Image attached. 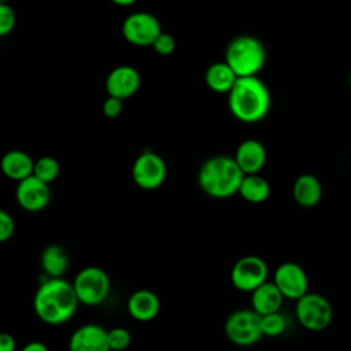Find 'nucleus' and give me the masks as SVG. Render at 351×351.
I'll return each instance as SVG.
<instances>
[{
	"instance_id": "nucleus-1",
	"label": "nucleus",
	"mask_w": 351,
	"mask_h": 351,
	"mask_svg": "<svg viewBox=\"0 0 351 351\" xmlns=\"http://www.w3.org/2000/svg\"><path fill=\"white\" fill-rule=\"evenodd\" d=\"M78 304L73 284L63 277H48L33 296L34 313L47 325H62L70 321Z\"/></svg>"
},
{
	"instance_id": "nucleus-2",
	"label": "nucleus",
	"mask_w": 351,
	"mask_h": 351,
	"mask_svg": "<svg viewBox=\"0 0 351 351\" xmlns=\"http://www.w3.org/2000/svg\"><path fill=\"white\" fill-rule=\"evenodd\" d=\"M226 95L230 114L244 123L262 121L271 107L270 90L258 75L237 77Z\"/></svg>"
},
{
	"instance_id": "nucleus-3",
	"label": "nucleus",
	"mask_w": 351,
	"mask_h": 351,
	"mask_svg": "<svg viewBox=\"0 0 351 351\" xmlns=\"http://www.w3.org/2000/svg\"><path fill=\"white\" fill-rule=\"evenodd\" d=\"M243 177L244 174L233 156L214 155L200 166L197 184L207 196L228 199L237 193Z\"/></svg>"
},
{
	"instance_id": "nucleus-4",
	"label": "nucleus",
	"mask_w": 351,
	"mask_h": 351,
	"mask_svg": "<svg viewBox=\"0 0 351 351\" xmlns=\"http://www.w3.org/2000/svg\"><path fill=\"white\" fill-rule=\"evenodd\" d=\"M223 60L237 77L256 75L266 63V49L256 37L241 34L228 43Z\"/></svg>"
},
{
	"instance_id": "nucleus-5",
	"label": "nucleus",
	"mask_w": 351,
	"mask_h": 351,
	"mask_svg": "<svg viewBox=\"0 0 351 351\" xmlns=\"http://www.w3.org/2000/svg\"><path fill=\"white\" fill-rule=\"evenodd\" d=\"M80 304L99 306L103 303L111 288V281L104 269L99 266L82 267L71 281Z\"/></svg>"
},
{
	"instance_id": "nucleus-6",
	"label": "nucleus",
	"mask_w": 351,
	"mask_h": 351,
	"mask_svg": "<svg viewBox=\"0 0 351 351\" xmlns=\"http://www.w3.org/2000/svg\"><path fill=\"white\" fill-rule=\"evenodd\" d=\"M295 302L296 318L304 329L311 332H321L332 324L333 307L324 295L317 292H307Z\"/></svg>"
},
{
	"instance_id": "nucleus-7",
	"label": "nucleus",
	"mask_w": 351,
	"mask_h": 351,
	"mask_svg": "<svg viewBox=\"0 0 351 351\" xmlns=\"http://www.w3.org/2000/svg\"><path fill=\"white\" fill-rule=\"evenodd\" d=\"M228 340L239 347H250L258 343L263 335L261 315L252 308H239L230 313L223 325Z\"/></svg>"
},
{
	"instance_id": "nucleus-8",
	"label": "nucleus",
	"mask_w": 351,
	"mask_h": 351,
	"mask_svg": "<svg viewBox=\"0 0 351 351\" xmlns=\"http://www.w3.org/2000/svg\"><path fill=\"white\" fill-rule=\"evenodd\" d=\"M167 177L165 159L154 151H143L132 165V178L144 191H154L163 185Z\"/></svg>"
},
{
	"instance_id": "nucleus-9",
	"label": "nucleus",
	"mask_w": 351,
	"mask_h": 351,
	"mask_svg": "<svg viewBox=\"0 0 351 351\" xmlns=\"http://www.w3.org/2000/svg\"><path fill=\"white\" fill-rule=\"evenodd\" d=\"M269 277L266 261L258 255H244L239 258L230 269V282L241 292H251Z\"/></svg>"
},
{
	"instance_id": "nucleus-10",
	"label": "nucleus",
	"mask_w": 351,
	"mask_h": 351,
	"mask_svg": "<svg viewBox=\"0 0 351 351\" xmlns=\"http://www.w3.org/2000/svg\"><path fill=\"white\" fill-rule=\"evenodd\" d=\"M160 32L159 19L147 11L132 12L122 23L123 38L134 47H151Z\"/></svg>"
},
{
	"instance_id": "nucleus-11",
	"label": "nucleus",
	"mask_w": 351,
	"mask_h": 351,
	"mask_svg": "<svg viewBox=\"0 0 351 351\" xmlns=\"http://www.w3.org/2000/svg\"><path fill=\"white\" fill-rule=\"evenodd\" d=\"M273 284L284 299L298 300L308 292V277L306 270L296 262H282L273 273Z\"/></svg>"
},
{
	"instance_id": "nucleus-12",
	"label": "nucleus",
	"mask_w": 351,
	"mask_h": 351,
	"mask_svg": "<svg viewBox=\"0 0 351 351\" xmlns=\"http://www.w3.org/2000/svg\"><path fill=\"white\" fill-rule=\"evenodd\" d=\"M15 199L21 208L27 213H38L44 210L51 200L49 184L36 178L33 174L18 181Z\"/></svg>"
},
{
	"instance_id": "nucleus-13",
	"label": "nucleus",
	"mask_w": 351,
	"mask_h": 351,
	"mask_svg": "<svg viewBox=\"0 0 351 351\" xmlns=\"http://www.w3.org/2000/svg\"><path fill=\"white\" fill-rule=\"evenodd\" d=\"M141 85V77L136 67L121 64L114 67L106 78V92L108 96L126 100L132 97Z\"/></svg>"
},
{
	"instance_id": "nucleus-14",
	"label": "nucleus",
	"mask_w": 351,
	"mask_h": 351,
	"mask_svg": "<svg viewBox=\"0 0 351 351\" xmlns=\"http://www.w3.org/2000/svg\"><path fill=\"white\" fill-rule=\"evenodd\" d=\"M69 351H111L107 329L95 322L78 326L70 336Z\"/></svg>"
},
{
	"instance_id": "nucleus-15",
	"label": "nucleus",
	"mask_w": 351,
	"mask_h": 351,
	"mask_svg": "<svg viewBox=\"0 0 351 351\" xmlns=\"http://www.w3.org/2000/svg\"><path fill=\"white\" fill-rule=\"evenodd\" d=\"M233 158L243 174H258L266 165L267 152L259 140L247 138L237 145Z\"/></svg>"
},
{
	"instance_id": "nucleus-16",
	"label": "nucleus",
	"mask_w": 351,
	"mask_h": 351,
	"mask_svg": "<svg viewBox=\"0 0 351 351\" xmlns=\"http://www.w3.org/2000/svg\"><path fill=\"white\" fill-rule=\"evenodd\" d=\"M126 308L133 319L148 322L158 317L160 311V300L151 289H137L129 296Z\"/></svg>"
},
{
	"instance_id": "nucleus-17",
	"label": "nucleus",
	"mask_w": 351,
	"mask_h": 351,
	"mask_svg": "<svg viewBox=\"0 0 351 351\" xmlns=\"http://www.w3.org/2000/svg\"><path fill=\"white\" fill-rule=\"evenodd\" d=\"M251 293V308L259 315H266L270 313L280 311L284 296L273 281L266 280L259 287H256Z\"/></svg>"
},
{
	"instance_id": "nucleus-18",
	"label": "nucleus",
	"mask_w": 351,
	"mask_h": 351,
	"mask_svg": "<svg viewBox=\"0 0 351 351\" xmlns=\"http://www.w3.org/2000/svg\"><path fill=\"white\" fill-rule=\"evenodd\" d=\"M322 184L311 173L300 174L292 186V195L295 202L304 208H311L317 206L322 199Z\"/></svg>"
},
{
	"instance_id": "nucleus-19",
	"label": "nucleus",
	"mask_w": 351,
	"mask_h": 351,
	"mask_svg": "<svg viewBox=\"0 0 351 351\" xmlns=\"http://www.w3.org/2000/svg\"><path fill=\"white\" fill-rule=\"evenodd\" d=\"M33 158L22 149H10L0 159L1 173L16 182L33 174Z\"/></svg>"
},
{
	"instance_id": "nucleus-20",
	"label": "nucleus",
	"mask_w": 351,
	"mask_h": 351,
	"mask_svg": "<svg viewBox=\"0 0 351 351\" xmlns=\"http://www.w3.org/2000/svg\"><path fill=\"white\" fill-rule=\"evenodd\" d=\"M41 270L47 277H63L70 266V258L67 251L59 244H48L40 255Z\"/></svg>"
},
{
	"instance_id": "nucleus-21",
	"label": "nucleus",
	"mask_w": 351,
	"mask_h": 351,
	"mask_svg": "<svg viewBox=\"0 0 351 351\" xmlns=\"http://www.w3.org/2000/svg\"><path fill=\"white\" fill-rule=\"evenodd\" d=\"M236 80L237 75L225 60L211 63L204 73V82L207 88L215 93H228Z\"/></svg>"
},
{
	"instance_id": "nucleus-22",
	"label": "nucleus",
	"mask_w": 351,
	"mask_h": 351,
	"mask_svg": "<svg viewBox=\"0 0 351 351\" xmlns=\"http://www.w3.org/2000/svg\"><path fill=\"white\" fill-rule=\"evenodd\" d=\"M271 192L269 181L258 174H244L237 193L248 203L259 204L269 199Z\"/></svg>"
},
{
	"instance_id": "nucleus-23",
	"label": "nucleus",
	"mask_w": 351,
	"mask_h": 351,
	"mask_svg": "<svg viewBox=\"0 0 351 351\" xmlns=\"http://www.w3.org/2000/svg\"><path fill=\"white\" fill-rule=\"evenodd\" d=\"M60 173V165L58 159L49 155L40 156L34 160L33 176L45 184H52Z\"/></svg>"
},
{
	"instance_id": "nucleus-24",
	"label": "nucleus",
	"mask_w": 351,
	"mask_h": 351,
	"mask_svg": "<svg viewBox=\"0 0 351 351\" xmlns=\"http://www.w3.org/2000/svg\"><path fill=\"white\" fill-rule=\"evenodd\" d=\"M285 329H287V319L280 311L261 315V330L263 336L277 337L282 335Z\"/></svg>"
},
{
	"instance_id": "nucleus-25",
	"label": "nucleus",
	"mask_w": 351,
	"mask_h": 351,
	"mask_svg": "<svg viewBox=\"0 0 351 351\" xmlns=\"http://www.w3.org/2000/svg\"><path fill=\"white\" fill-rule=\"evenodd\" d=\"M107 343L111 351H123L132 343V335L126 328L115 326L107 330Z\"/></svg>"
},
{
	"instance_id": "nucleus-26",
	"label": "nucleus",
	"mask_w": 351,
	"mask_h": 351,
	"mask_svg": "<svg viewBox=\"0 0 351 351\" xmlns=\"http://www.w3.org/2000/svg\"><path fill=\"white\" fill-rule=\"evenodd\" d=\"M154 51L160 55V56H169L174 52L176 49V40L174 37L170 34V33H166V32H160L158 34V37L154 40L152 45Z\"/></svg>"
},
{
	"instance_id": "nucleus-27",
	"label": "nucleus",
	"mask_w": 351,
	"mask_h": 351,
	"mask_svg": "<svg viewBox=\"0 0 351 351\" xmlns=\"http://www.w3.org/2000/svg\"><path fill=\"white\" fill-rule=\"evenodd\" d=\"M16 23V15L10 4L0 5V38L8 36Z\"/></svg>"
},
{
	"instance_id": "nucleus-28",
	"label": "nucleus",
	"mask_w": 351,
	"mask_h": 351,
	"mask_svg": "<svg viewBox=\"0 0 351 351\" xmlns=\"http://www.w3.org/2000/svg\"><path fill=\"white\" fill-rule=\"evenodd\" d=\"M15 232V221L10 213L0 208V243H4L12 237Z\"/></svg>"
},
{
	"instance_id": "nucleus-29",
	"label": "nucleus",
	"mask_w": 351,
	"mask_h": 351,
	"mask_svg": "<svg viewBox=\"0 0 351 351\" xmlns=\"http://www.w3.org/2000/svg\"><path fill=\"white\" fill-rule=\"evenodd\" d=\"M101 110L106 118H117L123 110V100L114 96H107V99L103 101Z\"/></svg>"
},
{
	"instance_id": "nucleus-30",
	"label": "nucleus",
	"mask_w": 351,
	"mask_h": 351,
	"mask_svg": "<svg viewBox=\"0 0 351 351\" xmlns=\"http://www.w3.org/2000/svg\"><path fill=\"white\" fill-rule=\"evenodd\" d=\"M16 341L8 332H0V351H15Z\"/></svg>"
},
{
	"instance_id": "nucleus-31",
	"label": "nucleus",
	"mask_w": 351,
	"mask_h": 351,
	"mask_svg": "<svg viewBox=\"0 0 351 351\" xmlns=\"http://www.w3.org/2000/svg\"><path fill=\"white\" fill-rule=\"evenodd\" d=\"M21 351H49L47 344L43 343V341H38V340H33V341H29L26 343Z\"/></svg>"
},
{
	"instance_id": "nucleus-32",
	"label": "nucleus",
	"mask_w": 351,
	"mask_h": 351,
	"mask_svg": "<svg viewBox=\"0 0 351 351\" xmlns=\"http://www.w3.org/2000/svg\"><path fill=\"white\" fill-rule=\"evenodd\" d=\"M110 1L119 7H129V5H133L137 0H110Z\"/></svg>"
},
{
	"instance_id": "nucleus-33",
	"label": "nucleus",
	"mask_w": 351,
	"mask_h": 351,
	"mask_svg": "<svg viewBox=\"0 0 351 351\" xmlns=\"http://www.w3.org/2000/svg\"><path fill=\"white\" fill-rule=\"evenodd\" d=\"M10 3V0H0V5H3V4H8Z\"/></svg>"
},
{
	"instance_id": "nucleus-34",
	"label": "nucleus",
	"mask_w": 351,
	"mask_h": 351,
	"mask_svg": "<svg viewBox=\"0 0 351 351\" xmlns=\"http://www.w3.org/2000/svg\"><path fill=\"white\" fill-rule=\"evenodd\" d=\"M348 86H350V89H351V71H350V74H348Z\"/></svg>"
}]
</instances>
